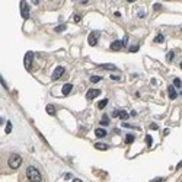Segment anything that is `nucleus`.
Returning <instances> with one entry per match:
<instances>
[{
  "label": "nucleus",
  "instance_id": "nucleus-1",
  "mask_svg": "<svg viewBox=\"0 0 182 182\" xmlns=\"http://www.w3.org/2000/svg\"><path fill=\"white\" fill-rule=\"evenodd\" d=\"M26 178L31 181V182H41L42 176H41V172L35 168V166H29L26 169Z\"/></svg>",
  "mask_w": 182,
  "mask_h": 182
},
{
  "label": "nucleus",
  "instance_id": "nucleus-2",
  "mask_svg": "<svg viewBox=\"0 0 182 182\" xmlns=\"http://www.w3.org/2000/svg\"><path fill=\"white\" fill-rule=\"evenodd\" d=\"M21 163H22V157L19 155H12L7 160V165H9V168L12 169H18L21 166Z\"/></svg>",
  "mask_w": 182,
  "mask_h": 182
},
{
  "label": "nucleus",
  "instance_id": "nucleus-3",
  "mask_svg": "<svg viewBox=\"0 0 182 182\" xmlns=\"http://www.w3.org/2000/svg\"><path fill=\"white\" fill-rule=\"evenodd\" d=\"M21 15L23 19H28L29 18V7H28V3L26 2H21Z\"/></svg>",
  "mask_w": 182,
  "mask_h": 182
},
{
  "label": "nucleus",
  "instance_id": "nucleus-4",
  "mask_svg": "<svg viewBox=\"0 0 182 182\" xmlns=\"http://www.w3.org/2000/svg\"><path fill=\"white\" fill-rule=\"evenodd\" d=\"M98 38H99V32H90V35H89V38H88L89 45L95 47V45L98 44Z\"/></svg>",
  "mask_w": 182,
  "mask_h": 182
},
{
  "label": "nucleus",
  "instance_id": "nucleus-5",
  "mask_svg": "<svg viewBox=\"0 0 182 182\" xmlns=\"http://www.w3.org/2000/svg\"><path fill=\"white\" fill-rule=\"evenodd\" d=\"M32 57H34V54H32L31 51H29V53H26V56H25V60H23V63H25V69H26V70H31Z\"/></svg>",
  "mask_w": 182,
  "mask_h": 182
},
{
  "label": "nucleus",
  "instance_id": "nucleus-6",
  "mask_svg": "<svg viewBox=\"0 0 182 182\" xmlns=\"http://www.w3.org/2000/svg\"><path fill=\"white\" fill-rule=\"evenodd\" d=\"M99 95H101V90H99V89H89L88 93H86V98L89 99V101H92V99H95Z\"/></svg>",
  "mask_w": 182,
  "mask_h": 182
},
{
  "label": "nucleus",
  "instance_id": "nucleus-7",
  "mask_svg": "<svg viewBox=\"0 0 182 182\" xmlns=\"http://www.w3.org/2000/svg\"><path fill=\"white\" fill-rule=\"evenodd\" d=\"M63 74H64V67H61V66H60V67H57V69L54 70V73H53L51 79H53V80H58Z\"/></svg>",
  "mask_w": 182,
  "mask_h": 182
},
{
  "label": "nucleus",
  "instance_id": "nucleus-8",
  "mask_svg": "<svg viewBox=\"0 0 182 182\" xmlns=\"http://www.w3.org/2000/svg\"><path fill=\"white\" fill-rule=\"evenodd\" d=\"M112 115H114V117H120L121 120H127L128 118V112L127 111H117V109H115L112 112Z\"/></svg>",
  "mask_w": 182,
  "mask_h": 182
},
{
  "label": "nucleus",
  "instance_id": "nucleus-9",
  "mask_svg": "<svg viewBox=\"0 0 182 182\" xmlns=\"http://www.w3.org/2000/svg\"><path fill=\"white\" fill-rule=\"evenodd\" d=\"M72 89H73V85H72V83H66V85L63 86L61 92H63V95H64V96H67V95L72 92Z\"/></svg>",
  "mask_w": 182,
  "mask_h": 182
},
{
  "label": "nucleus",
  "instance_id": "nucleus-10",
  "mask_svg": "<svg viewBox=\"0 0 182 182\" xmlns=\"http://www.w3.org/2000/svg\"><path fill=\"white\" fill-rule=\"evenodd\" d=\"M124 45H122V42L121 41H114L112 44H111V50L112 51H118V50H121Z\"/></svg>",
  "mask_w": 182,
  "mask_h": 182
},
{
  "label": "nucleus",
  "instance_id": "nucleus-11",
  "mask_svg": "<svg viewBox=\"0 0 182 182\" xmlns=\"http://www.w3.org/2000/svg\"><path fill=\"white\" fill-rule=\"evenodd\" d=\"M95 136L99 137V139L105 137V136H106V130H105V128H96V130H95Z\"/></svg>",
  "mask_w": 182,
  "mask_h": 182
},
{
  "label": "nucleus",
  "instance_id": "nucleus-12",
  "mask_svg": "<svg viewBox=\"0 0 182 182\" xmlns=\"http://www.w3.org/2000/svg\"><path fill=\"white\" fill-rule=\"evenodd\" d=\"M168 93H169V98H171V99H176V98H178V92L175 90L173 86H169V88H168Z\"/></svg>",
  "mask_w": 182,
  "mask_h": 182
},
{
  "label": "nucleus",
  "instance_id": "nucleus-13",
  "mask_svg": "<svg viewBox=\"0 0 182 182\" xmlns=\"http://www.w3.org/2000/svg\"><path fill=\"white\" fill-rule=\"evenodd\" d=\"M95 147L98 150H108V144H105V143H96Z\"/></svg>",
  "mask_w": 182,
  "mask_h": 182
},
{
  "label": "nucleus",
  "instance_id": "nucleus-14",
  "mask_svg": "<svg viewBox=\"0 0 182 182\" xmlns=\"http://www.w3.org/2000/svg\"><path fill=\"white\" fill-rule=\"evenodd\" d=\"M99 67H102V69H106V70H117V67H115L114 64H101Z\"/></svg>",
  "mask_w": 182,
  "mask_h": 182
},
{
  "label": "nucleus",
  "instance_id": "nucleus-15",
  "mask_svg": "<svg viewBox=\"0 0 182 182\" xmlns=\"http://www.w3.org/2000/svg\"><path fill=\"white\" fill-rule=\"evenodd\" d=\"M106 104H108V99H102V101H99L98 108H99V109H104V108L106 106Z\"/></svg>",
  "mask_w": 182,
  "mask_h": 182
},
{
  "label": "nucleus",
  "instance_id": "nucleus-16",
  "mask_svg": "<svg viewBox=\"0 0 182 182\" xmlns=\"http://www.w3.org/2000/svg\"><path fill=\"white\" fill-rule=\"evenodd\" d=\"M47 112H48L50 115H56V108H54L53 105H47Z\"/></svg>",
  "mask_w": 182,
  "mask_h": 182
},
{
  "label": "nucleus",
  "instance_id": "nucleus-17",
  "mask_svg": "<svg viewBox=\"0 0 182 182\" xmlns=\"http://www.w3.org/2000/svg\"><path fill=\"white\" fill-rule=\"evenodd\" d=\"M133 141H134V136H133V134H127V137H125V143L130 144V143H133Z\"/></svg>",
  "mask_w": 182,
  "mask_h": 182
},
{
  "label": "nucleus",
  "instance_id": "nucleus-18",
  "mask_svg": "<svg viewBox=\"0 0 182 182\" xmlns=\"http://www.w3.org/2000/svg\"><path fill=\"white\" fill-rule=\"evenodd\" d=\"M108 124H109V118L106 115H104V118L101 120V125H108Z\"/></svg>",
  "mask_w": 182,
  "mask_h": 182
},
{
  "label": "nucleus",
  "instance_id": "nucleus-19",
  "mask_svg": "<svg viewBox=\"0 0 182 182\" xmlns=\"http://www.w3.org/2000/svg\"><path fill=\"white\" fill-rule=\"evenodd\" d=\"M173 85H175V86L179 89V88L182 86V83H181V79H178V77H176V79H173Z\"/></svg>",
  "mask_w": 182,
  "mask_h": 182
},
{
  "label": "nucleus",
  "instance_id": "nucleus-20",
  "mask_svg": "<svg viewBox=\"0 0 182 182\" xmlns=\"http://www.w3.org/2000/svg\"><path fill=\"white\" fill-rule=\"evenodd\" d=\"M163 41H165V37H163V35H160V34L155 38V42H157V44H159V42H163Z\"/></svg>",
  "mask_w": 182,
  "mask_h": 182
},
{
  "label": "nucleus",
  "instance_id": "nucleus-21",
  "mask_svg": "<svg viewBox=\"0 0 182 182\" xmlns=\"http://www.w3.org/2000/svg\"><path fill=\"white\" fill-rule=\"evenodd\" d=\"M101 79H102L101 76H92V77H90V82H92V83H96V82H99Z\"/></svg>",
  "mask_w": 182,
  "mask_h": 182
},
{
  "label": "nucleus",
  "instance_id": "nucleus-22",
  "mask_svg": "<svg viewBox=\"0 0 182 182\" xmlns=\"http://www.w3.org/2000/svg\"><path fill=\"white\" fill-rule=\"evenodd\" d=\"M10 131H12V122H10V121H7V124H6V133L9 134Z\"/></svg>",
  "mask_w": 182,
  "mask_h": 182
},
{
  "label": "nucleus",
  "instance_id": "nucleus-23",
  "mask_svg": "<svg viewBox=\"0 0 182 182\" xmlns=\"http://www.w3.org/2000/svg\"><path fill=\"white\" fill-rule=\"evenodd\" d=\"M146 143H147V146H152L153 140H152V137H150V136H146Z\"/></svg>",
  "mask_w": 182,
  "mask_h": 182
},
{
  "label": "nucleus",
  "instance_id": "nucleus-24",
  "mask_svg": "<svg viewBox=\"0 0 182 182\" xmlns=\"http://www.w3.org/2000/svg\"><path fill=\"white\" fill-rule=\"evenodd\" d=\"M64 29H66V25H60V26L56 28V32H61V31H64Z\"/></svg>",
  "mask_w": 182,
  "mask_h": 182
},
{
  "label": "nucleus",
  "instance_id": "nucleus-25",
  "mask_svg": "<svg viewBox=\"0 0 182 182\" xmlns=\"http://www.w3.org/2000/svg\"><path fill=\"white\" fill-rule=\"evenodd\" d=\"M130 51H131V53H137V51H139V45L131 47V48H130Z\"/></svg>",
  "mask_w": 182,
  "mask_h": 182
},
{
  "label": "nucleus",
  "instance_id": "nucleus-26",
  "mask_svg": "<svg viewBox=\"0 0 182 182\" xmlns=\"http://www.w3.org/2000/svg\"><path fill=\"white\" fill-rule=\"evenodd\" d=\"M172 60H173V53L171 51V53L168 54V61H172Z\"/></svg>",
  "mask_w": 182,
  "mask_h": 182
},
{
  "label": "nucleus",
  "instance_id": "nucleus-27",
  "mask_svg": "<svg viewBox=\"0 0 182 182\" xmlns=\"http://www.w3.org/2000/svg\"><path fill=\"white\" fill-rule=\"evenodd\" d=\"M122 125H124L125 128H137V127H134V125H130V124H127V122H124Z\"/></svg>",
  "mask_w": 182,
  "mask_h": 182
},
{
  "label": "nucleus",
  "instance_id": "nucleus-28",
  "mask_svg": "<svg viewBox=\"0 0 182 182\" xmlns=\"http://www.w3.org/2000/svg\"><path fill=\"white\" fill-rule=\"evenodd\" d=\"M165 179L163 178H156V179H153V181H150V182H163Z\"/></svg>",
  "mask_w": 182,
  "mask_h": 182
},
{
  "label": "nucleus",
  "instance_id": "nucleus-29",
  "mask_svg": "<svg viewBox=\"0 0 182 182\" xmlns=\"http://www.w3.org/2000/svg\"><path fill=\"white\" fill-rule=\"evenodd\" d=\"M111 79H112V80H120V76H115V74H111Z\"/></svg>",
  "mask_w": 182,
  "mask_h": 182
},
{
  "label": "nucleus",
  "instance_id": "nucleus-30",
  "mask_svg": "<svg viewBox=\"0 0 182 182\" xmlns=\"http://www.w3.org/2000/svg\"><path fill=\"white\" fill-rule=\"evenodd\" d=\"M150 128L152 130H157V124H150Z\"/></svg>",
  "mask_w": 182,
  "mask_h": 182
},
{
  "label": "nucleus",
  "instance_id": "nucleus-31",
  "mask_svg": "<svg viewBox=\"0 0 182 182\" xmlns=\"http://www.w3.org/2000/svg\"><path fill=\"white\" fill-rule=\"evenodd\" d=\"M70 178H72L70 173H66V175H64V179H70Z\"/></svg>",
  "mask_w": 182,
  "mask_h": 182
},
{
  "label": "nucleus",
  "instance_id": "nucleus-32",
  "mask_svg": "<svg viewBox=\"0 0 182 182\" xmlns=\"http://www.w3.org/2000/svg\"><path fill=\"white\" fill-rule=\"evenodd\" d=\"M139 18H144V12H139Z\"/></svg>",
  "mask_w": 182,
  "mask_h": 182
},
{
  "label": "nucleus",
  "instance_id": "nucleus-33",
  "mask_svg": "<svg viewBox=\"0 0 182 182\" xmlns=\"http://www.w3.org/2000/svg\"><path fill=\"white\" fill-rule=\"evenodd\" d=\"M74 22H80V16H74Z\"/></svg>",
  "mask_w": 182,
  "mask_h": 182
},
{
  "label": "nucleus",
  "instance_id": "nucleus-34",
  "mask_svg": "<svg viewBox=\"0 0 182 182\" xmlns=\"http://www.w3.org/2000/svg\"><path fill=\"white\" fill-rule=\"evenodd\" d=\"M73 182H82L80 179H73Z\"/></svg>",
  "mask_w": 182,
  "mask_h": 182
},
{
  "label": "nucleus",
  "instance_id": "nucleus-35",
  "mask_svg": "<svg viewBox=\"0 0 182 182\" xmlns=\"http://www.w3.org/2000/svg\"><path fill=\"white\" fill-rule=\"evenodd\" d=\"M181 166H182V162H179V163H178V168H181Z\"/></svg>",
  "mask_w": 182,
  "mask_h": 182
},
{
  "label": "nucleus",
  "instance_id": "nucleus-36",
  "mask_svg": "<svg viewBox=\"0 0 182 182\" xmlns=\"http://www.w3.org/2000/svg\"><path fill=\"white\" fill-rule=\"evenodd\" d=\"M181 69H182V63H181Z\"/></svg>",
  "mask_w": 182,
  "mask_h": 182
}]
</instances>
